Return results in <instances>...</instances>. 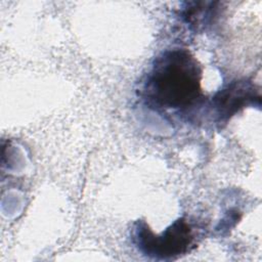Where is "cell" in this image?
Returning <instances> with one entry per match:
<instances>
[{
    "mask_svg": "<svg viewBox=\"0 0 262 262\" xmlns=\"http://www.w3.org/2000/svg\"><path fill=\"white\" fill-rule=\"evenodd\" d=\"M203 68L185 48H174L161 53L143 84L146 102L157 108H187L203 96Z\"/></svg>",
    "mask_w": 262,
    "mask_h": 262,
    "instance_id": "6da1fadb",
    "label": "cell"
},
{
    "mask_svg": "<svg viewBox=\"0 0 262 262\" xmlns=\"http://www.w3.org/2000/svg\"><path fill=\"white\" fill-rule=\"evenodd\" d=\"M134 243L145 256L157 260L178 258L191 249L193 229L185 218H179L161 234H156L145 221H138L134 229Z\"/></svg>",
    "mask_w": 262,
    "mask_h": 262,
    "instance_id": "7a4b0ae2",
    "label": "cell"
},
{
    "mask_svg": "<svg viewBox=\"0 0 262 262\" xmlns=\"http://www.w3.org/2000/svg\"><path fill=\"white\" fill-rule=\"evenodd\" d=\"M259 88L248 79L233 80L212 98L211 106L217 122L225 123L241 110L251 105L260 106Z\"/></svg>",
    "mask_w": 262,
    "mask_h": 262,
    "instance_id": "3957f363",
    "label": "cell"
},
{
    "mask_svg": "<svg viewBox=\"0 0 262 262\" xmlns=\"http://www.w3.org/2000/svg\"><path fill=\"white\" fill-rule=\"evenodd\" d=\"M187 6L181 12L183 20L196 32L205 30L214 23L217 16L220 2L194 1L187 2Z\"/></svg>",
    "mask_w": 262,
    "mask_h": 262,
    "instance_id": "277c9868",
    "label": "cell"
}]
</instances>
